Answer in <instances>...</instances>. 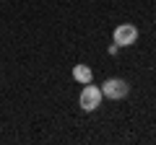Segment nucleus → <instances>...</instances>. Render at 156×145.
<instances>
[{
	"label": "nucleus",
	"instance_id": "f257e3e1",
	"mask_svg": "<svg viewBox=\"0 0 156 145\" xmlns=\"http://www.w3.org/2000/svg\"><path fill=\"white\" fill-rule=\"evenodd\" d=\"M78 104H81V109H83V112H96V109H99V104H101V88L86 83L83 91H81V96H78Z\"/></svg>",
	"mask_w": 156,
	"mask_h": 145
},
{
	"label": "nucleus",
	"instance_id": "7ed1b4c3",
	"mask_svg": "<svg viewBox=\"0 0 156 145\" xmlns=\"http://www.w3.org/2000/svg\"><path fill=\"white\" fill-rule=\"evenodd\" d=\"M115 44L117 47H130V44H135L138 42V29L133 26V23H120V26L115 29Z\"/></svg>",
	"mask_w": 156,
	"mask_h": 145
},
{
	"label": "nucleus",
	"instance_id": "f03ea898",
	"mask_svg": "<svg viewBox=\"0 0 156 145\" xmlns=\"http://www.w3.org/2000/svg\"><path fill=\"white\" fill-rule=\"evenodd\" d=\"M128 93H130V86L125 83L122 78H107L104 86H101V96H107V99H115V101L125 99Z\"/></svg>",
	"mask_w": 156,
	"mask_h": 145
},
{
	"label": "nucleus",
	"instance_id": "20e7f679",
	"mask_svg": "<svg viewBox=\"0 0 156 145\" xmlns=\"http://www.w3.org/2000/svg\"><path fill=\"white\" fill-rule=\"evenodd\" d=\"M73 78L78 80V83H91V78H94V72H91V67L89 65H76L73 67Z\"/></svg>",
	"mask_w": 156,
	"mask_h": 145
}]
</instances>
